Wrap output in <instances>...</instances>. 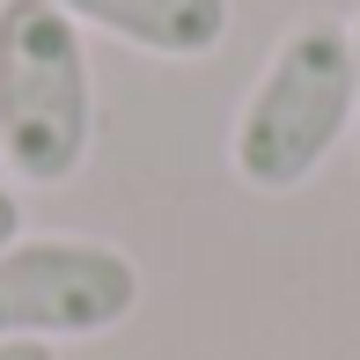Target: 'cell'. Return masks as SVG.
Here are the masks:
<instances>
[{
  "instance_id": "cell-4",
  "label": "cell",
  "mask_w": 360,
  "mask_h": 360,
  "mask_svg": "<svg viewBox=\"0 0 360 360\" xmlns=\"http://www.w3.org/2000/svg\"><path fill=\"white\" fill-rule=\"evenodd\" d=\"M52 8L89 37H110L147 59H176V67L214 59L236 30V0H52Z\"/></svg>"
},
{
  "instance_id": "cell-2",
  "label": "cell",
  "mask_w": 360,
  "mask_h": 360,
  "mask_svg": "<svg viewBox=\"0 0 360 360\" xmlns=\"http://www.w3.org/2000/svg\"><path fill=\"white\" fill-rule=\"evenodd\" d=\"M96 147L89 30L52 0H0V169L15 184H67Z\"/></svg>"
},
{
  "instance_id": "cell-6",
  "label": "cell",
  "mask_w": 360,
  "mask_h": 360,
  "mask_svg": "<svg viewBox=\"0 0 360 360\" xmlns=\"http://www.w3.org/2000/svg\"><path fill=\"white\" fill-rule=\"evenodd\" d=\"M0 360H59V346H37V338H0Z\"/></svg>"
},
{
  "instance_id": "cell-5",
  "label": "cell",
  "mask_w": 360,
  "mask_h": 360,
  "mask_svg": "<svg viewBox=\"0 0 360 360\" xmlns=\"http://www.w3.org/2000/svg\"><path fill=\"white\" fill-rule=\"evenodd\" d=\"M15 236H22V199H15V191L0 184V250H8Z\"/></svg>"
},
{
  "instance_id": "cell-1",
  "label": "cell",
  "mask_w": 360,
  "mask_h": 360,
  "mask_svg": "<svg viewBox=\"0 0 360 360\" xmlns=\"http://www.w3.org/2000/svg\"><path fill=\"white\" fill-rule=\"evenodd\" d=\"M353 37L331 15H302L280 30V44L265 52L250 96L236 103L228 125V169L265 199L302 191L323 162L338 155V140L353 133Z\"/></svg>"
},
{
  "instance_id": "cell-3",
  "label": "cell",
  "mask_w": 360,
  "mask_h": 360,
  "mask_svg": "<svg viewBox=\"0 0 360 360\" xmlns=\"http://www.w3.org/2000/svg\"><path fill=\"white\" fill-rule=\"evenodd\" d=\"M140 309V265L103 236H15L0 250V338H103Z\"/></svg>"
},
{
  "instance_id": "cell-7",
  "label": "cell",
  "mask_w": 360,
  "mask_h": 360,
  "mask_svg": "<svg viewBox=\"0 0 360 360\" xmlns=\"http://www.w3.org/2000/svg\"><path fill=\"white\" fill-rule=\"evenodd\" d=\"M346 37H353V89H360V15L346 22ZM353 125H360V103H353Z\"/></svg>"
}]
</instances>
